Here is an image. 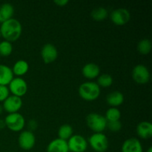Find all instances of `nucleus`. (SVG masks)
<instances>
[{
	"mask_svg": "<svg viewBox=\"0 0 152 152\" xmlns=\"http://www.w3.org/2000/svg\"><path fill=\"white\" fill-rule=\"evenodd\" d=\"M0 32L4 40L10 42H15L20 37L22 34V25L17 19L11 18L1 24Z\"/></svg>",
	"mask_w": 152,
	"mask_h": 152,
	"instance_id": "f257e3e1",
	"label": "nucleus"
},
{
	"mask_svg": "<svg viewBox=\"0 0 152 152\" xmlns=\"http://www.w3.org/2000/svg\"><path fill=\"white\" fill-rule=\"evenodd\" d=\"M80 97L86 101H94L100 95V87L94 82H86L81 84L78 89Z\"/></svg>",
	"mask_w": 152,
	"mask_h": 152,
	"instance_id": "f03ea898",
	"label": "nucleus"
},
{
	"mask_svg": "<svg viewBox=\"0 0 152 152\" xmlns=\"http://www.w3.org/2000/svg\"><path fill=\"white\" fill-rule=\"evenodd\" d=\"M107 123L105 117L97 113H90L86 117L87 126L95 133H102L106 129Z\"/></svg>",
	"mask_w": 152,
	"mask_h": 152,
	"instance_id": "7ed1b4c3",
	"label": "nucleus"
},
{
	"mask_svg": "<svg viewBox=\"0 0 152 152\" xmlns=\"http://www.w3.org/2000/svg\"><path fill=\"white\" fill-rule=\"evenodd\" d=\"M4 121L5 126H7L10 131L15 132L22 131L25 125V120L24 117L17 112L7 114Z\"/></svg>",
	"mask_w": 152,
	"mask_h": 152,
	"instance_id": "20e7f679",
	"label": "nucleus"
},
{
	"mask_svg": "<svg viewBox=\"0 0 152 152\" xmlns=\"http://www.w3.org/2000/svg\"><path fill=\"white\" fill-rule=\"evenodd\" d=\"M88 142L96 152H105L108 148V140L103 133H94L91 135Z\"/></svg>",
	"mask_w": 152,
	"mask_h": 152,
	"instance_id": "39448f33",
	"label": "nucleus"
},
{
	"mask_svg": "<svg viewBox=\"0 0 152 152\" xmlns=\"http://www.w3.org/2000/svg\"><path fill=\"white\" fill-rule=\"evenodd\" d=\"M67 142L69 151L71 152H85L88 148L87 140L80 134L72 135Z\"/></svg>",
	"mask_w": 152,
	"mask_h": 152,
	"instance_id": "423d86ee",
	"label": "nucleus"
},
{
	"mask_svg": "<svg viewBox=\"0 0 152 152\" xmlns=\"http://www.w3.org/2000/svg\"><path fill=\"white\" fill-rule=\"evenodd\" d=\"M8 86L9 91L13 94V95L19 97L24 96L28 91V84L25 80L21 77L13 78Z\"/></svg>",
	"mask_w": 152,
	"mask_h": 152,
	"instance_id": "0eeeda50",
	"label": "nucleus"
},
{
	"mask_svg": "<svg viewBox=\"0 0 152 152\" xmlns=\"http://www.w3.org/2000/svg\"><path fill=\"white\" fill-rule=\"evenodd\" d=\"M133 80L138 84H146L150 79V72L146 66L140 64L136 65L132 71Z\"/></svg>",
	"mask_w": 152,
	"mask_h": 152,
	"instance_id": "6e6552de",
	"label": "nucleus"
},
{
	"mask_svg": "<svg viewBox=\"0 0 152 152\" xmlns=\"http://www.w3.org/2000/svg\"><path fill=\"white\" fill-rule=\"evenodd\" d=\"M19 145L22 149L29 151L32 149L36 143V137L31 131H23L20 133L18 139Z\"/></svg>",
	"mask_w": 152,
	"mask_h": 152,
	"instance_id": "1a4fd4ad",
	"label": "nucleus"
},
{
	"mask_svg": "<svg viewBox=\"0 0 152 152\" xmlns=\"http://www.w3.org/2000/svg\"><path fill=\"white\" fill-rule=\"evenodd\" d=\"M131 19L130 12L126 8H118L114 10L111 13V19L116 25H124Z\"/></svg>",
	"mask_w": 152,
	"mask_h": 152,
	"instance_id": "9d476101",
	"label": "nucleus"
},
{
	"mask_svg": "<svg viewBox=\"0 0 152 152\" xmlns=\"http://www.w3.org/2000/svg\"><path fill=\"white\" fill-rule=\"evenodd\" d=\"M22 106V100L21 97L10 95L4 101H3L2 108L9 114L16 113Z\"/></svg>",
	"mask_w": 152,
	"mask_h": 152,
	"instance_id": "9b49d317",
	"label": "nucleus"
},
{
	"mask_svg": "<svg viewBox=\"0 0 152 152\" xmlns=\"http://www.w3.org/2000/svg\"><path fill=\"white\" fill-rule=\"evenodd\" d=\"M41 56L43 62L46 64L54 62L58 56V51L53 45L48 43L42 47L41 50Z\"/></svg>",
	"mask_w": 152,
	"mask_h": 152,
	"instance_id": "f8f14e48",
	"label": "nucleus"
},
{
	"mask_svg": "<svg viewBox=\"0 0 152 152\" xmlns=\"http://www.w3.org/2000/svg\"><path fill=\"white\" fill-rule=\"evenodd\" d=\"M122 152H142V146L140 140L137 138H129L122 145Z\"/></svg>",
	"mask_w": 152,
	"mask_h": 152,
	"instance_id": "ddd939ff",
	"label": "nucleus"
},
{
	"mask_svg": "<svg viewBox=\"0 0 152 152\" xmlns=\"http://www.w3.org/2000/svg\"><path fill=\"white\" fill-rule=\"evenodd\" d=\"M47 152H69L68 142L59 138L53 140L48 145Z\"/></svg>",
	"mask_w": 152,
	"mask_h": 152,
	"instance_id": "4468645a",
	"label": "nucleus"
},
{
	"mask_svg": "<svg viewBox=\"0 0 152 152\" xmlns=\"http://www.w3.org/2000/svg\"><path fill=\"white\" fill-rule=\"evenodd\" d=\"M137 134L142 139H150L152 137V124L147 121L140 123L137 126Z\"/></svg>",
	"mask_w": 152,
	"mask_h": 152,
	"instance_id": "2eb2a0df",
	"label": "nucleus"
},
{
	"mask_svg": "<svg viewBox=\"0 0 152 152\" xmlns=\"http://www.w3.org/2000/svg\"><path fill=\"white\" fill-rule=\"evenodd\" d=\"M13 79L12 69L6 65L0 64V86H7Z\"/></svg>",
	"mask_w": 152,
	"mask_h": 152,
	"instance_id": "dca6fc26",
	"label": "nucleus"
},
{
	"mask_svg": "<svg viewBox=\"0 0 152 152\" xmlns=\"http://www.w3.org/2000/svg\"><path fill=\"white\" fill-rule=\"evenodd\" d=\"M82 73L86 78L92 80L99 76V73H100V69L96 64L91 62V63H88L84 65L83 70H82Z\"/></svg>",
	"mask_w": 152,
	"mask_h": 152,
	"instance_id": "f3484780",
	"label": "nucleus"
},
{
	"mask_svg": "<svg viewBox=\"0 0 152 152\" xmlns=\"http://www.w3.org/2000/svg\"><path fill=\"white\" fill-rule=\"evenodd\" d=\"M106 101L108 105L116 108V107L122 105L123 102H124V96L121 92L115 91L108 94L106 97Z\"/></svg>",
	"mask_w": 152,
	"mask_h": 152,
	"instance_id": "a211bd4d",
	"label": "nucleus"
},
{
	"mask_svg": "<svg viewBox=\"0 0 152 152\" xmlns=\"http://www.w3.org/2000/svg\"><path fill=\"white\" fill-rule=\"evenodd\" d=\"M14 13L13 6L10 3H4L0 7V23L11 19Z\"/></svg>",
	"mask_w": 152,
	"mask_h": 152,
	"instance_id": "6ab92c4d",
	"label": "nucleus"
},
{
	"mask_svg": "<svg viewBox=\"0 0 152 152\" xmlns=\"http://www.w3.org/2000/svg\"><path fill=\"white\" fill-rule=\"evenodd\" d=\"M28 69H29V65L28 62L23 59H20L13 65L12 71L13 74L16 76H23L28 72Z\"/></svg>",
	"mask_w": 152,
	"mask_h": 152,
	"instance_id": "aec40b11",
	"label": "nucleus"
},
{
	"mask_svg": "<svg viewBox=\"0 0 152 152\" xmlns=\"http://www.w3.org/2000/svg\"><path fill=\"white\" fill-rule=\"evenodd\" d=\"M73 135V129L70 125L64 124L59 127L58 131V136L59 139L66 140Z\"/></svg>",
	"mask_w": 152,
	"mask_h": 152,
	"instance_id": "412c9836",
	"label": "nucleus"
},
{
	"mask_svg": "<svg viewBox=\"0 0 152 152\" xmlns=\"http://www.w3.org/2000/svg\"><path fill=\"white\" fill-rule=\"evenodd\" d=\"M151 50V42L148 39H143L137 45V50L142 55H147Z\"/></svg>",
	"mask_w": 152,
	"mask_h": 152,
	"instance_id": "4be33fe9",
	"label": "nucleus"
},
{
	"mask_svg": "<svg viewBox=\"0 0 152 152\" xmlns=\"http://www.w3.org/2000/svg\"><path fill=\"white\" fill-rule=\"evenodd\" d=\"M105 117L107 122L117 121V120H120L121 117V112L118 108L111 107L107 110Z\"/></svg>",
	"mask_w": 152,
	"mask_h": 152,
	"instance_id": "5701e85b",
	"label": "nucleus"
},
{
	"mask_svg": "<svg viewBox=\"0 0 152 152\" xmlns=\"http://www.w3.org/2000/svg\"><path fill=\"white\" fill-rule=\"evenodd\" d=\"M108 10L104 7H97L91 12L92 18L96 21H102L105 19L108 16Z\"/></svg>",
	"mask_w": 152,
	"mask_h": 152,
	"instance_id": "b1692460",
	"label": "nucleus"
},
{
	"mask_svg": "<svg viewBox=\"0 0 152 152\" xmlns=\"http://www.w3.org/2000/svg\"><path fill=\"white\" fill-rule=\"evenodd\" d=\"M12 51H13V45L11 42L6 40L0 42V56H10Z\"/></svg>",
	"mask_w": 152,
	"mask_h": 152,
	"instance_id": "393cba45",
	"label": "nucleus"
},
{
	"mask_svg": "<svg viewBox=\"0 0 152 152\" xmlns=\"http://www.w3.org/2000/svg\"><path fill=\"white\" fill-rule=\"evenodd\" d=\"M113 78L110 74H104L99 76L97 79V85L99 87L107 88L112 85Z\"/></svg>",
	"mask_w": 152,
	"mask_h": 152,
	"instance_id": "a878e982",
	"label": "nucleus"
},
{
	"mask_svg": "<svg viewBox=\"0 0 152 152\" xmlns=\"http://www.w3.org/2000/svg\"><path fill=\"white\" fill-rule=\"evenodd\" d=\"M123 125H122L121 122L120 120L117 121H113V122H108L107 123L106 128H108L111 132H118L121 130Z\"/></svg>",
	"mask_w": 152,
	"mask_h": 152,
	"instance_id": "bb28decb",
	"label": "nucleus"
},
{
	"mask_svg": "<svg viewBox=\"0 0 152 152\" xmlns=\"http://www.w3.org/2000/svg\"><path fill=\"white\" fill-rule=\"evenodd\" d=\"M10 96V91L5 86H0V102H3Z\"/></svg>",
	"mask_w": 152,
	"mask_h": 152,
	"instance_id": "cd10ccee",
	"label": "nucleus"
},
{
	"mask_svg": "<svg viewBox=\"0 0 152 152\" xmlns=\"http://www.w3.org/2000/svg\"><path fill=\"white\" fill-rule=\"evenodd\" d=\"M28 127H29V129H31V131H34L36 129H37V123L36 120H30L29 123H28Z\"/></svg>",
	"mask_w": 152,
	"mask_h": 152,
	"instance_id": "c85d7f7f",
	"label": "nucleus"
},
{
	"mask_svg": "<svg viewBox=\"0 0 152 152\" xmlns=\"http://www.w3.org/2000/svg\"><path fill=\"white\" fill-rule=\"evenodd\" d=\"M69 1L68 0H55L54 3L56 4H57L58 6H60V7H63V6L66 5Z\"/></svg>",
	"mask_w": 152,
	"mask_h": 152,
	"instance_id": "c756f323",
	"label": "nucleus"
},
{
	"mask_svg": "<svg viewBox=\"0 0 152 152\" xmlns=\"http://www.w3.org/2000/svg\"><path fill=\"white\" fill-rule=\"evenodd\" d=\"M5 127V123L4 121L2 120H0V129H2L3 128Z\"/></svg>",
	"mask_w": 152,
	"mask_h": 152,
	"instance_id": "7c9ffc66",
	"label": "nucleus"
},
{
	"mask_svg": "<svg viewBox=\"0 0 152 152\" xmlns=\"http://www.w3.org/2000/svg\"><path fill=\"white\" fill-rule=\"evenodd\" d=\"M146 152H152V147H149L148 149V151H147Z\"/></svg>",
	"mask_w": 152,
	"mask_h": 152,
	"instance_id": "2f4dec72",
	"label": "nucleus"
},
{
	"mask_svg": "<svg viewBox=\"0 0 152 152\" xmlns=\"http://www.w3.org/2000/svg\"><path fill=\"white\" fill-rule=\"evenodd\" d=\"M2 110H3L2 106H1V105H0V114H1V112H2Z\"/></svg>",
	"mask_w": 152,
	"mask_h": 152,
	"instance_id": "473e14b6",
	"label": "nucleus"
},
{
	"mask_svg": "<svg viewBox=\"0 0 152 152\" xmlns=\"http://www.w3.org/2000/svg\"><path fill=\"white\" fill-rule=\"evenodd\" d=\"M1 32H0V38H1Z\"/></svg>",
	"mask_w": 152,
	"mask_h": 152,
	"instance_id": "72a5a7b5",
	"label": "nucleus"
},
{
	"mask_svg": "<svg viewBox=\"0 0 152 152\" xmlns=\"http://www.w3.org/2000/svg\"><path fill=\"white\" fill-rule=\"evenodd\" d=\"M10 152H11V151H10Z\"/></svg>",
	"mask_w": 152,
	"mask_h": 152,
	"instance_id": "f704fd0d",
	"label": "nucleus"
}]
</instances>
